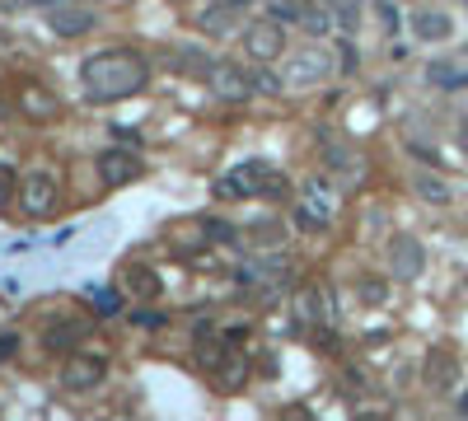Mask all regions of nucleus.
I'll return each mask as SVG.
<instances>
[{"label":"nucleus","mask_w":468,"mask_h":421,"mask_svg":"<svg viewBox=\"0 0 468 421\" xmlns=\"http://www.w3.org/2000/svg\"><path fill=\"white\" fill-rule=\"evenodd\" d=\"M80 80H85V94L94 103H117L146 90V61L136 52H98L80 66Z\"/></svg>","instance_id":"1"},{"label":"nucleus","mask_w":468,"mask_h":421,"mask_svg":"<svg viewBox=\"0 0 468 421\" xmlns=\"http://www.w3.org/2000/svg\"><path fill=\"white\" fill-rule=\"evenodd\" d=\"M286 193V178H277L268 164H243L234 174L220 178V197H281Z\"/></svg>","instance_id":"2"},{"label":"nucleus","mask_w":468,"mask_h":421,"mask_svg":"<svg viewBox=\"0 0 468 421\" xmlns=\"http://www.w3.org/2000/svg\"><path fill=\"white\" fill-rule=\"evenodd\" d=\"M243 52H249L253 61H277L281 52H286V24L281 19H258V24L243 29Z\"/></svg>","instance_id":"3"},{"label":"nucleus","mask_w":468,"mask_h":421,"mask_svg":"<svg viewBox=\"0 0 468 421\" xmlns=\"http://www.w3.org/2000/svg\"><path fill=\"white\" fill-rule=\"evenodd\" d=\"M333 71H337V61H333V52L323 47V42H314V47H304V52H295L286 61V80L291 84H319V80H328Z\"/></svg>","instance_id":"4"},{"label":"nucleus","mask_w":468,"mask_h":421,"mask_svg":"<svg viewBox=\"0 0 468 421\" xmlns=\"http://www.w3.org/2000/svg\"><path fill=\"white\" fill-rule=\"evenodd\" d=\"M108 379V361L104 356H71L66 365H61V389L71 393H89Z\"/></svg>","instance_id":"5"},{"label":"nucleus","mask_w":468,"mask_h":421,"mask_svg":"<svg viewBox=\"0 0 468 421\" xmlns=\"http://www.w3.org/2000/svg\"><path fill=\"white\" fill-rule=\"evenodd\" d=\"M426 267V248L413 239V235H394L389 239V271L398 281H417Z\"/></svg>","instance_id":"6"},{"label":"nucleus","mask_w":468,"mask_h":421,"mask_svg":"<svg viewBox=\"0 0 468 421\" xmlns=\"http://www.w3.org/2000/svg\"><path fill=\"white\" fill-rule=\"evenodd\" d=\"M239 281L243 286H253V290H281L291 281V262L286 258H262V262H249L239 271Z\"/></svg>","instance_id":"7"},{"label":"nucleus","mask_w":468,"mask_h":421,"mask_svg":"<svg viewBox=\"0 0 468 421\" xmlns=\"http://www.w3.org/2000/svg\"><path fill=\"white\" fill-rule=\"evenodd\" d=\"M19 202H24L29 216H47L52 202H56V178L43 174V168H38V174H29L24 183H19Z\"/></svg>","instance_id":"8"},{"label":"nucleus","mask_w":468,"mask_h":421,"mask_svg":"<svg viewBox=\"0 0 468 421\" xmlns=\"http://www.w3.org/2000/svg\"><path fill=\"white\" fill-rule=\"evenodd\" d=\"M207 80H211V90H216L220 99H230V103H234V99H249V94H253L249 75H243V71L234 66V61H216Z\"/></svg>","instance_id":"9"},{"label":"nucleus","mask_w":468,"mask_h":421,"mask_svg":"<svg viewBox=\"0 0 468 421\" xmlns=\"http://www.w3.org/2000/svg\"><path fill=\"white\" fill-rule=\"evenodd\" d=\"M136 174H140V159L132 150H104V155H98V178H104L108 187L132 183Z\"/></svg>","instance_id":"10"},{"label":"nucleus","mask_w":468,"mask_h":421,"mask_svg":"<svg viewBox=\"0 0 468 421\" xmlns=\"http://www.w3.org/2000/svg\"><path fill=\"white\" fill-rule=\"evenodd\" d=\"M455 379H459V361H455L450 351L436 347L431 356H426V389H431V393H450Z\"/></svg>","instance_id":"11"},{"label":"nucleus","mask_w":468,"mask_h":421,"mask_svg":"<svg viewBox=\"0 0 468 421\" xmlns=\"http://www.w3.org/2000/svg\"><path fill=\"white\" fill-rule=\"evenodd\" d=\"M413 33H417L421 42H445V38L455 33V19L445 14V10H431V5H426V10L413 14Z\"/></svg>","instance_id":"12"},{"label":"nucleus","mask_w":468,"mask_h":421,"mask_svg":"<svg viewBox=\"0 0 468 421\" xmlns=\"http://www.w3.org/2000/svg\"><path fill=\"white\" fill-rule=\"evenodd\" d=\"M122 290H127L132 300H159V277L140 262H127L122 267Z\"/></svg>","instance_id":"13"},{"label":"nucleus","mask_w":468,"mask_h":421,"mask_svg":"<svg viewBox=\"0 0 468 421\" xmlns=\"http://www.w3.org/2000/svg\"><path fill=\"white\" fill-rule=\"evenodd\" d=\"M426 80L440 84V90H464V84H468V61H431Z\"/></svg>","instance_id":"14"},{"label":"nucleus","mask_w":468,"mask_h":421,"mask_svg":"<svg viewBox=\"0 0 468 421\" xmlns=\"http://www.w3.org/2000/svg\"><path fill=\"white\" fill-rule=\"evenodd\" d=\"M413 193L421 202H431V206H445V202H450V183H445L440 174H417L413 178Z\"/></svg>","instance_id":"15"},{"label":"nucleus","mask_w":468,"mask_h":421,"mask_svg":"<svg viewBox=\"0 0 468 421\" xmlns=\"http://www.w3.org/2000/svg\"><path fill=\"white\" fill-rule=\"evenodd\" d=\"M310 5H314V0H272L268 14L281 19V24H291V19H304V14H310Z\"/></svg>","instance_id":"16"},{"label":"nucleus","mask_w":468,"mask_h":421,"mask_svg":"<svg viewBox=\"0 0 468 421\" xmlns=\"http://www.w3.org/2000/svg\"><path fill=\"white\" fill-rule=\"evenodd\" d=\"M304 319L328 323V295H323V290H304Z\"/></svg>","instance_id":"17"},{"label":"nucleus","mask_w":468,"mask_h":421,"mask_svg":"<svg viewBox=\"0 0 468 421\" xmlns=\"http://www.w3.org/2000/svg\"><path fill=\"white\" fill-rule=\"evenodd\" d=\"M89 300H94V309H98V314H104V319H113V314L122 309L113 290H89Z\"/></svg>","instance_id":"18"},{"label":"nucleus","mask_w":468,"mask_h":421,"mask_svg":"<svg viewBox=\"0 0 468 421\" xmlns=\"http://www.w3.org/2000/svg\"><path fill=\"white\" fill-rule=\"evenodd\" d=\"M300 24L310 29V33H319V38H323V33H328V10H314V5H310V14H304Z\"/></svg>","instance_id":"19"},{"label":"nucleus","mask_w":468,"mask_h":421,"mask_svg":"<svg viewBox=\"0 0 468 421\" xmlns=\"http://www.w3.org/2000/svg\"><path fill=\"white\" fill-rule=\"evenodd\" d=\"M10 193H19V178H14V168L0 164V206L10 202Z\"/></svg>","instance_id":"20"},{"label":"nucleus","mask_w":468,"mask_h":421,"mask_svg":"<svg viewBox=\"0 0 468 421\" xmlns=\"http://www.w3.org/2000/svg\"><path fill=\"white\" fill-rule=\"evenodd\" d=\"M85 24H89V14H56V29L61 33H80Z\"/></svg>","instance_id":"21"},{"label":"nucleus","mask_w":468,"mask_h":421,"mask_svg":"<svg viewBox=\"0 0 468 421\" xmlns=\"http://www.w3.org/2000/svg\"><path fill=\"white\" fill-rule=\"evenodd\" d=\"M253 239L258 244H272L277 239V225H253Z\"/></svg>","instance_id":"22"},{"label":"nucleus","mask_w":468,"mask_h":421,"mask_svg":"<svg viewBox=\"0 0 468 421\" xmlns=\"http://www.w3.org/2000/svg\"><path fill=\"white\" fill-rule=\"evenodd\" d=\"M459 412L468 417V393H459Z\"/></svg>","instance_id":"23"}]
</instances>
